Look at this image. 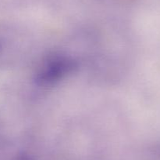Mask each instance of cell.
<instances>
[{
  "instance_id": "cell-1",
  "label": "cell",
  "mask_w": 160,
  "mask_h": 160,
  "mask_svg": "<svg viewBox=\"0 0 160 160\" xmlns=\"http://www.w3.org/2000/svg\"><path fill=\"white\" fill-rule=\"evenodd\" d=\"M19 160H31V159L27 156H22L19 158Z\"/></svg>"
}]
</instances>
